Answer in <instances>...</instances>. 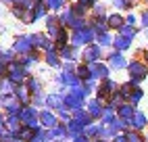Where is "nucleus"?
Segmentation results:
<instances>
[{"mask_svg":"<svg viewBox=\"0 0 148 142\" xmlns=\"http://www.w3.org/2000/svg\"><path fill=\"white\" fill-rule=\"evenodd\" d=\"M79 2H82L84 6H94V4H96L94 0H79Z\"/></svg>","mask_w":148,"mask_h":142,"instance_id":"42","label":"nucleus"},{"mask_svg":"<svg viewBox=\"0 0 148 142\" xmlns=\"http://www.w3.org/2000/svg\"><path fill=\"white\" fill-rule=\"evenodd\" d=\"M111 73V67H106L102 63H90V77L92 79H106Z\"/></svg>","mask_w":148,"mask_h":142,"instance_id":"6","label":"nucleus"},{"mask_svg":"<svg viewBox=\"0 0 148 142\" xmlns=\"http://www.w3.org/2000/svg\"><path fill=\"white\" fill-rule=\"evenodd\" d=\"M113 44H115V48H119V50H125V48H130V44H132V38H127V36H121V38H117Z\"/></svg>","mask_w":148,"mask_h":142,"instance_id":"26","label":"nucleus"},{"mask_svg":"<svg viewBox=\"0 0 148 142\" xmlns=\"http://www.w3.org/2000/svg\"><path fill=\"white\" fill-rule=\"evenodd\" d=\"M48 140H50V138H48V130L46 128H40V130H36L32 142H48Z\"/></svg>","mask_w":148,"mask_h":142,"instance_id":"24","label":"nucleus"},{"mask_svg":"<svg viewBox=\"0 0 148 142\" xmlns=\"http://www.w3.org/2000/svg\"><path fill=\"white\" fill-rule=\"evenodd\" d=\"M56 115H58V119H63L65 123H67V121L71 119V111H69L67 107H63V109H58V111H56Z\"/></svg>","mask_w":148,"mask_h":142,"instance_id":"31","label":"nucleus"},{"mask_svg":"<svg viewBox=\"0 0 148 142\" xmlns=\"http://www.w3.org/2000/svg\"><path fill=\"white\" fill-rule=\"evenodd\" d=\"M125 136H127V142H146V138L140 134V132H136V130H127L125 132Z\"/></svg>","mask_w":148,"mask_h":142,"instance_id":"22","label":"nucleus"},{"mask_svg":"<svg viewBox=\"0 0 148 142\" xmlns=\"http://www.w3.org/2000/svg\"><path fill=\"white\" fill-rule=\"evenodd\" d=\"M34 44L48 50V48H50V40H48L46 36H42V34H38V36H34Z\"/></svg>","mask_w":148,"mask_h":142,"instance_id":"25","label":"nucleus"},{"mask_svg":"<svg viewBox=\"0 0 148 142\" xmlns=\"http://www.w3.org/2000/svg\"><path fill=\"white\" fill-rule=\"evenodd\" d=\"M100 59V46H88L84 52V61L86 63H98Z\"/></svg>","mask_w":148,"mask_h":142,"instance_id":"16","label":"nucleus"},{"mask_svg":"<svg viewBox=\"0 0 148 142\" xmlns=\"http://www.w3.org/2000/svg\"><path fill=\"white\" fill-rule=\"evenodd\" d=\"M108 25L115 27V29H121V27H123V19H121L119 15H113L111 19H108Z\"/></svg>","mask_w":148,"mask_h":142,"instance_id":"30","label":"nucleus"},{"mask_svg":"<svg viewBox=\"0 0 148 142\" xmlns=\"http://www.w3.org/2000/svg\"><path fill=\"white\" fill-rule=\"evenodd\" d=\"M84 88L88 90V92L96 90V88H98V86H96V79H92V77H90V79H84Z\"/></svg>","mask_w":148,"mask_h":142,"instance_id":"34","label":"nucleus"},{"mask_svg":"<svg viewBox=\"0 0 148 142\" xmlns=\"http://www.w3.org/2000/svg\"><path fill=\"white\" fill-rule=\"evenodd\" d=\"M69 92H71L73 96H77V98H82V100H86L88 94H90V92L84 88V84H82V86H75V88H69Z\"/></svg>","mask_w":148,"mask_h":142,"instance_id":"23","label":"nucleus"},{"mask_svg":"<svg viewBox=\"0 0 148 142\" xmlns=\"http://www.w3.org/2000/svg\"><path fill=\"white\" fill-rule=\"evenodd\" d=\"M69 142H92V140L88 138V136H84V134H82V136H77V138H71Z\"/></svg>","mask_w":148,"mask_h":142,"instance_id":"40","label":"nucleus"},{"mask_svg":"<svg viewBox=\"0 0 148 142\" xmlns=\"http://www.w3.org/2000/svg\"><path fill=\"white\" fill-rule=\"evenodd\" d=\"M92 142H111V140H104V138H94Z\"/></svg>","mask_w":148,"mask_h":142,"instance_id":"43","label":"nucleus"},{"mask_svg":"<svg viewBox=\"0 0 148 142\" xmlns=\"http://www.w3.org/2000/svg\"><path fill=\"white\" fill-rule=\"evenodd\" d=\"M46 63L50 67H58V65H61V59L56 57L54 50H48V52H46Z\"/></svg>","mask_w":148,"mask_h":142,"instance_id":"27","label":"nucleus"},{"mask_svg":"<svg viewBox=\"0 0 148 142\" xmlns=\"http://www.w3.org/2000/svg\"><path fill=\"white\" fill-rule=\"evenodd\" d=\"M19 117H21L23 125H29L32 130H40L42 123H40V111H38V107L34 105H27L21 109V113H19Z\"/></svg>","mask_w":148,"mask_h":142,"instance_id":"1","label":"nucleus"},{"mask_svg":"<svg viewBox=\"0 0 148 142\" xmlns=\"http://www.w3.org/2000/svg\"><path fill=\"white\" fill-rule=\"evenodd\" d=\"M84 105H86V100H82V98H77V96H73L71 92H69V94H65V107H67L69 111L82 109Z\"/></svg>","mask_w":148,"mask_h":142,"instance_id":"15","label":"nucleus"},{"mask_svg":"<svg viewBox=\"0 0 148 142\" xmlns=\"http://www.w3.org/2000/svg\"><path fill=\"white\" fill-rule=\"evenodd\" d=\"M146 2H148V0H146Z\"/></svg>","mask_w":148,"mask_h":142,"instance_id":"46","label":"nucleus"},{"mask_svg":"<svg viewBox=\"0 0 148 142\" xmlns=\"http://www.w3.org/2000/svg\"><path fill=\"white\" fill-rule=\"evenodd\" d=\"M111 142H127V136H125V132H123V134H117Z\"/></svg>","mask_w":148,"mask_h":142,"instance_id":"41","label":"nucleus"},{"mask_svg":"<svg viewBox=\"0 0 148 142\" xmlns=\"http://www.w3.org/2000/svg\"><path fill=\"white\" fill-rule=\"evenodd\" d=\"M48 138H50V140H65L67 138V123H65V121H61L56 128L48 130Z\"/></svg>","mask_w":148,"mask_h":142,"instance_id":"13","label":"nucleus"},{"mask_svg":"<svg viewBox=\"0 0 148 142\" xmlns=\"http://www.w3.org/2000/svg\"><path fill=\"white\" fill-rule=\"evenodd\" d=\"M61 54H63V59H69V61H73V59L77 57V54H75V48H69V46L63 48V52H61Z\"/></svg>","mask_w":148,"mask_h":142,"instance_id":"32","label":"nucleus"},{"mask_svg":"<svg viewBox=\"0 0 148 142\" xmlns=\"http://www.w3.org/2000/svg\"><path fill=\"white\" fill-rule=\"evenodd\" d=\"M65 4V0H48V6L50 8H61Z\"/></svg>","mask_w":148,"mask_h":142,"instance_id":"39","label":"nucleus"},{"mask_svg":"<svg viewBox=\"0 0 148 142\" xmlns=\"http://www.w3.org/2000/svg\"><path fill=\"white\" fill-rule=\"evenodd\" d=\"M142 98H144V90L136 86V90H134V94H132V98H130V103H132V105H138V103H140Z\"/></svg>","mask_w":148,"mask_h":142,"instance_id":"29","label":"nucleus"},{"mask_svg":"<svg viewBox=\"0 0 148 142\" xmlns=\"http://www.w3.org/2000/svg\"><path fill=\"white\" fill-rule=\"evenodd\" d=\"M40 123H42V128H46V130H52V128H56L58 123H61V121H58L56 111L44 109V111H40Z\"/></svg>","mask_w":148,"mask_h":142,"instance_id":"4","label":"nucleus"},{"mask_svg":"<svg viewBox=\"0 0 148 142\" xmlns=\"http://www.w3.org/2000/svg\"><path fill=\"white\" fill-rule=\"evenodd\" d=\"M15 88H17L15 82H11L8 77H0V92H2V94H13Z\"/></svg>","mask_w":148,"mask_h":142,"instance_id":"18","label":"nucleus"},{"mask_svg":"<svg viewBox=\"0 0 148 142\" xmlns=\"http://www.w3.org/2000/svg\"><path fill=\"white\" fill-rule=\"evenodd\" d=\"M34 134H36V130H32V128H29V125H23L21 130H19V138H21V140H25V142H32L34 140Z\"/></svg>","mask_w":148,"mask_h":142,"instance_id":"20","label":"nucleus"},{"mask_svg":"<svg viewBox=\"0 0 148 142\" xmlns=\"http://www.w3.org/2000/svg\"><path fill=\"white\" fill-rule=\"evenodd\" d=\"M127 73H130V79L138 86L142 79L148 77V67H146L144 63H140V61H134V63L127 65Z\"/></svg>","mask_w":148,"mask_h":142,"instance_id":"2","label":"nucleus"},{"mask_svg":"<svg viewBox=\"0 0 148 142\" xmlns=\"http://www.w3.org/2000/svg\"><path fill=\"white\" fill-rule=\"evenodd\" d=\"M0 59L6 61V63H13V59H15V50H6V52L0 54Z\"/></svg>","mask_w":148,"mask_h":142,"instance_id":"36","label":"nucleus"},{"mask_svg":"<svg viewBox=\"0 0 148 142\" xmlns=\"http://www.w3.org/2000/svg\"><path fill=\"white\" fill-rule=\"evenodd\" d=\"M146 142H148V136H146Z\"/></svg>","mask_w":148,"mask_h":142,"instance_id":"45","label":"nucleus"},{"mask_svg":"<svg viewBox=\"0 0 148 142\" xmlns=\"http://www.w3.org/2000/svg\"><path fill=\"white\" fill-rule=\"evenodd\" d=\"M84 136H88L90 140L98 138V136H100V123H92V125H88V128L84 130Z\"/></svg>","mask_w":148,"mask_h":142,"instance_id":"19","label":"nucleus"},{"mask_svg":"<svg viewBox=\"0 0 148 142\" xmlns=\"http://www.w3.org/2000/svg\"><path fill=\"white\" fill-rule=\"evenodd\" d=\"M32 105H34V107H42V105H46V94H44V92L34 94V96H32Z\"/></svg>","mask_w":148,"mask_h":142,"instance_id":"28","label":"nucleus"},{"mask_svg":"<svg viewBox=\"0 0 148 142\" xmlns=\"http://www.w3.org/2000/svg\"><path fill=\"white\" fill-rule=\"evenodd\" d=\"M119 32H121L123 36H127V38H132V36H136V29H134L132 25H123V27L119 29Z\"/></svg>","mask_w":148,"mask_h":142,"instance_id":"35","label":"nucleus"},{"mask_svg":"<svg viewBox=\"0 0 148 142\" xmlns=\"http://www.w3.org/2000/svg\"><path fill=\"white\" fill-rule=\"evenodd\" d=\"M136 105H132V103H121L119 107H117V117L119 119H125V121H130L134 115H136Z\"/></svg>","mask_w":148,"mask_h":142,"instance_id":"11","label":"nucleus"},{"mask_svg":"<svg viewBox=\"0 0 148 142\" xmlns=\"http://www.w3.org/2000/svg\"><path fill=\"white\" fill-rule=\"evenodd\" d=\"M48 142H63V140H48Z\"/></svg>","mask_w":148,"mask_h":142,"instance_id":"44","label":"nucleus"},{"mask_svg":"<svg viewBox=\"0 0 148 142\" xmlns=\"http://www.w3.org/2000/svg\"><path fill=\"white\" fill-rule=\"evenodd\" d=\"M13 94L17 96V100H19V103H21L23 107H27V105H32V96H34V94L29 92V88H27V86H23V84H21V86H17Z\"/></svg>","mask_w":148,"mask_h":142,"instance_id":"12","label":"nucleus"},{"mask_svg":"<svg viewBox=\"0 0 148 142\" xmlns=\"http://www.w3.org/2000/svg\"><path fill=\"white\" fill-rule=\"evenodd\" d=\"M130 128L136 130V132H142L148 128V117L142 113V111H136V115L130 119Z\"/></svg>","mask_w":148,"mask_h":142,"instance_id":"9","label":"nucleus"},{"mask_svg":"<svg viewBox=\"0 0 148 142\" xmlns=\"http://www.w3.org/2000/svg\"><path fill=\"white\" fill-rule=\"evenodd\" d=\"M6 75H8V63L0 59V77H6Z\"/></svg>","mask_w":148,"mask_h":142,"instance_id":"37","label":"nucleus"},{"mask_svg":"<svg viewBox=\"0 0 148 142\" xmlns=\"http://www.w3.org/2000/svg\"><path fill=\"white\" fill-rule=\"evenodd\" d=\"M23 128V121L19 115H6V130L11 134H19V130Z\"/></svg>","mask_w":148,"mask_h":142,"instance_id":"14","label":"nucleus"},{"mask_svg":"<svg viewBox=\"0 0 148 142\" xmlns=\"http://www.w3.org/2000/svg\"><path fill=\"white\" fill-rule=\"evenodd\" d=\"M25 86L29 88V92H32V94L42 92V82H40V79H36V77H27V84Z\"/></svg>","mask_w":148,"mask_h":142,"instance_id":"21","label":"nucleus"},{"mask_svg":"<svg viewBox=\"0 0 148 142\" xmlns=\"http://www.w3.org/2000/svg\"><path fill=\"white\" fill-rule=\"evenodd\" d=\"M11 82H15L17 86H21L23 84V79L25 77H29V71H27V67H23L21 63H11L8 65V75H6Z\"/></svg>","mask_w":148,"mask_h":142,"instance_id":"3","label":"nucleus"},{"mask_svg":"<svg viewBox=\"0 0 148 142\" xmlns=\"http://www.w3.org/2000/svg\"><path fill=\"white\" fill-rule=\"evenodd\" d=\"M111 42H113V40H111L108 34H100V36H98V46H108Z\"/></svg>","mask_w":148,"mask_h":142,"instance_id":"33","label":"nucleus"},{"mask_svg":"<svg viewBox=\"0 0 148 142\" xmlns=\"http://www.w3.org/2000/svg\"><path fill=\"white\" fill-rule=\"evenodd\" d=\"M84 130H86V125L82 123L79 119H69L67 121V138H77V136H82L84 134Z\"/></svg>","mask_w":148,"mask_h":142,"instance_id":"7","label":"nucleus"},{"mask_svg":"<svg viewBox=\"0 0 148 142\" xmlns=\"http://www.w3.org/2000/svg\"><path fill=\"white\" fill-rule=\"evenodd\" d=\"M108 63H111V69H123V67H127L125 57H123V54H119V52L108 54Z\"/></svg>","mask_w":148,"mask_h":142,"instance_id":"17","label":"nucleus"},{"mask_svg":"<svg viewBox=\"0 0 148 142\" xmlns=\"http://www.w3.org/2000/svg\"><path fill=\"white\" fill-rule=\"evenodd\" d=\"M65 107V96L61 92H54V94H48L46 96V109H52V111H58Z\"/></svg>","mask_w":148,"mask_h":142,"instance_id":"10","label":"nucleus"},{"mask_svg":"<svg viewBox=\"0 0 148 142\" xmlns=\"http://www.w3.org/2000/svg\"><path fill=\"white\" fill-rule=\"evenodd\" d=\"M113 4H115L117 8H130V6H132L130 0H113Z\"/></svg>","mask_w":148,"mask_h":142,"instance_id":"38","label":"nucleus"},{"mask_svg":"<svg viewBox=\"0 0 148 142\" xmlns=\"http://www.w3.org/2000/svg\"><path fill=\"white\" fill-rule=\"evenodd\" d=\"M86 109H88V113H90L94 119H102V115H104V103L100 98H90L86 103Z\"/></svg>","mask_w":148,"mask_h":142,"instance_id":"5","label":"nucleus"},{"mask_svg":"<svg viewBox=\"0 0 148 142\" xmlns=\"http://www.w3.org/2000/svg\"><path fill=\"white\" fill-rule=\"evenodd\" d=\"M34 46H36L34 44V36H23V38H19L15 42V50H17V52H21V54H29Z\"/></svg>","mask_w":148,"mask_h":142,"instance_id":"8","label":"nucleus"}]
</instances>
